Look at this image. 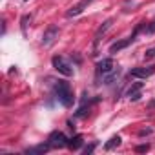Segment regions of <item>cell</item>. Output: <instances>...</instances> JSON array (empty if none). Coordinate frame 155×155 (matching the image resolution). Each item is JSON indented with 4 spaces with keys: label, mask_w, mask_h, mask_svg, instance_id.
<instances>
[{
    "label": "cell",
    "mask_w": 155,
    "mask_h": 155,
    "mask_svg": "<svg viewBox=\"0 0 155 155\" xmlns=\"http://www.w3.org/2000/svg\"><path fill=\"white\" fill-rule=\"evenodd\" d=\"M53 90H55V95H57V99H58V102H60L62 106L69 108V106L73 104V91H71V88H69V82H66V81H57V82L53 84Z\"/></svg>",
    "instance_id": "cell-1"
},
{
    "label": "cell",
    "mask_w": 155,
    "mask_h": 155,
    "mask_svg": "<svg viewBox=\"0 0 155 155\" xmlns=\"http://www.w3.org/2000/svg\"><path fill=\"white\" fill-rule=\"evenodd\" d=\"M51 62H53V68H55L58 73H62L64 77H71V75H73V69H71L69 62H68L64 57H58V55H55Z\"/></svg>",
    "instance_id": "cell-2"
},
{
    "label": "cell",
    "mask_w": 155,
    "mask_h": 155,
    "mask_svg": "<svg viewBox=\"0 0 155 155\" xmlns=\"http://www.w3.org/2000/svg\"><path fill=\"white\" fill-rule=\"evenodd\" d=\"M57 38H58V28H57L55 24H51V26H48V29H46L44 35H42V46L49 48Z\"/></svg>",
    "instance_id": "cell-3"
},
{
    "label": "cell",
    "mask_w": 155,
    "mask_h": 155,
    "mask_svg": "<svg viewBox=\"0 0 155 155\" xmlns=\"http://www.w3.org/2000/svg\"><path fill=\"white\" fill-rule=\"evenodd\" d=\"M68 137L62 133V131H53L49 137H48V142H49V146L51 148H64V146H68Z\"/></svg>",
    "instance_id": "cell-4"
},
{
    "label": "cell",
    "mask_w": 155,
    "mask_h": 155,
    "mask_svg": "<svg viewBox=\"0 0 155 155\" xmlns=\"http://www.w3.org/2000/svg\"><path fill=\"white\" fill-rule=\"evenodd\" d=\"M153 73H155V64L148 66V68H133L130 71V75L135 77V79H148V77H151Z\"/></svg>",
    "instance_id": "cell-5"
},
{
    "label": "cell",
    "mask_w": 155,
    "mask_h": 155,
    "mask_svg": "<svg viewBox=\"0 0 155 155\" xmlns=\"http://www.w3.org/2000/svg\"><path fill=\"white\" fill-rule=\"evenodd\" d=\"M91 2H93V0H81V2L77 4V6H73V8H71L66 15H68L69 18H71V17H77V15H81V13H82V11H84L90 4H91Z\"/></svg>",
    "instance_id": "cell-6"
},
{
    "label": "cell",
    "mask_w": 155,
    "mask_h": 155,
    "mask_svg": "<svg viewBox=\"0 0 155 155\" xmlns=\"http://www.w3.org/2000/svg\"><path fill=\"white\" fill-rule=\"evenodd\" d=\"M113 68H115V66H113V60H111V58H102L101 62H97V73H99V75H106V73H110Z\"/></svg>",
    "instance_id": "cell-7"
},
{
    "label": "cell",
    "mask_w": 155,
    "mask_h": 155,
    "mask_svg": "<svg viewBox=\"0 0 155 155\" xmlns=\"http://www.w3.org/2000/svg\"><path fill=\"white\" fill-rule=\"evenodd\" d=\"M131 42H133V38H131V37H130V38H124V40H119V42H115V44H111V46H110V53H111V55H115V53H119L120 49L128 48Z\"/></svg>",
    "instance_id": "cell-8"
},
{
    "label": "cell",
    "mask_w": 155,
    "mask_h": 155,
    "mask_svg": "<svg viewBox=\"0 0 155 155\" xmlns=\"http://www.w3.org/2000/svg\"><path fill=\"white\" fill-rule=\"evenodd\" d=\"M142 82H135V84H131L130 86V90H128V97L131 99V101H139L140 99V90H142Z\"/></svg>",
    "instance_id": "cell-9"
},
{
    "label": "cell",
    "mask_w": 155,
    "mask_h": 155,
    "mask_svg": "<svg viewBox=\"0 0 155 155\" xmlns=\"http://www.w3.org/2000/svg\"><path fill=\"white\" fill-rule=\"evenodd\" d=\"M119 75H120V68H113L110 73L102 75V77H104V84H108V86H110V84H113V82L119 79Z\"/></svg>",
    "instance_id": "cell-10"
},
{
    "label": "cell",
    "mask_w": 155,
    "mask_h": 155,
    "mask_svg": "<svg viewBox=\"0 0 155 155\" xmlns=\"http://www.w3.org/2000/svg\"><path fill=\"white\" fill-rule=\"evenodd\" d=\"M111 24H113V18H108V20H106V22H104V24H102V26H101L99 29H97V33H95V46L99 44L101 37H102V35H104V33H106V31H108L110 28H111Z\"/></svg>",
    "instance_id": "cell-11"
},
{
    "label": "cell",
    "mask_w": 155,
    "mask_h": 155,
    "mask_svg": "<svg viewBox=\"0 0 155 155\" xmlns=\"http://www.w3.org/2000/svg\"><path fill=\"white\" fill-rule=\"evenodd\" d=\"M49 150H51V146H49V142H46V144H38V146H35V148H28L26 153H38V155H44V153H48Z\"/></svg>",
    "instance_id": "cell-12"
},
{
    "label": "cell",
    "mask_w": 155,
    "mask_h": 155,
    "mask_svg": "<svg viewBox=\"0 0 155 155\" xmlns=\"http://www.w3.org/2000/svg\"><path fill=\"white\" fill-rule=\"evenodd\" d=\"M82 142H84L82 135H75V137H71L68 140V148H71V150H81L82 148Z\"/></svg>",
    "instance_id": "cell-13"
},
{
    "label": "cell",
    "mask_w": 155,
    "mask_h": 155,
    "mask_svg": "<svg viewBox=\"0 0 155 155\" xmlns=\"http://www.w3.org/2000/svg\"><path fill=\"white\" fill-rule=\"evenodd\" d=\"M120 142H122V139H120L119 135H113V137L110 139V142H106V144H104V150H113V148L120 146Z\"/></svg>",
    "instance_id": "cell-14"
},
{
    "label": "cell",
    "mask_w": 155,
    "mask_h": 155,
    "mask_svg": "<svg viewBox=\"0 0 155 155\" xmlns=\"http://www.w3.org/2000/svg\"><path fill=\"white\" fill-rule=\"evenodd\" d=\"M31 20V17L29 15H26V17H22V33H26V28H28V22Z\"/></svg>",
    "instance_id": "cell-15"
},
{
    "label": "cell",
    "mask_w": 155,
    "mask_h": 155,
    "mask_svg": "<svg viewBox=\"0 0 155 155\" xmlns=\"http://www.w3.org/2000/svg\"><path fill=\"white\" fill-rule=\"evenodd\" d=\"M150 150V144H140V146H137V153H144V151H148Z\"/></svg>",
    "instance_id": "cell-16"
},
{
    "label": "cell",
    "mask_w": 155,
    "mask_h": 155,
    "mask_svg": "<svg viewBox=\"0 0 155 155\" xmlns=\"http://www.w3.org/2000/svg\"><path fill=\"white\" fill-rule=\"evenodd\" d=\"M95 146H97V142H93V144H90V146H86V148H84V150H82V151H84V153H86V155H88V153H91V151H93V150H95Z\"/></svg>",
    "instance_id": "cell-17"
},
{
    "label": "cell",
    "mask_w": 155,
    "mask_h": 155,
    "mask_svg": "<svg viewBox=\"0 0 155 155\" xmlns=\"http://www.w3.org/2000/svg\"><path fill=\"white\" fill-rule=\"evenodd\" d=\"M144 57H146V58H155V48H151V49H148V51L144 53Z\"/></svg>",
    "instance_id": "cell-18"
},
{
    "label": "cell",
    "mask_w": 155,
    "mask_h": 155,
    "mask_svg": "<svg viewBox=\"0 0 155 155\" xmlns=\"http://www.w3.org/2000/svg\"><path fill=\"white\" fill-rule=\"evenodd\" d=\"M146 31L148 33H155V22H151L150 26H146Z\"/></svg>",
    "instance_id": "cell-19"
},
{
    "label": "cell",
    "mask_w": 155,
    "mask_h": 155,
    "mask_svg": "<svg viewBox=\"0 0 155 155\" xmlns=\"http://www.w3.org/2000/svg\"><path fill=\"white\" fill-rule=\"evenodd\" d=\"M26 2H28V0H26Z\"/></svg>",
    "instance_id": "cell-20"
}]
</instances>
